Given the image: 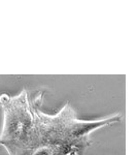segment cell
<instances>
[{"label":"cell","mask_w":137,"mask_h":155,"mask_svg":"<svg viewBox=\"0 0 137 155\" xmlns=\"http://www.w3.org/2000/svg\"><path fill=\"white\" fill-rule=\"evenodd\" d=\"M0 106L4 110L0 145H3L11 155H20L36 148L35 122L26 92L14 98L2 94Z\"/></svg>","instance_id":"1"}]
</instances>
